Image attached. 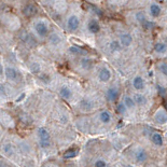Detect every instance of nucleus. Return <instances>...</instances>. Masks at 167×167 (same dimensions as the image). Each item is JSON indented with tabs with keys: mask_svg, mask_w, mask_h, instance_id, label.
Returning a JSON list of instances; mask_svg holds the SVG:
<instances>
[{
	"mask_svg": "<svg viewBox=\"0 0 167 167\" xmlns=\"http://www.w3.org/2000/svg\"><path fill=\"white\" fill-rule=\"evenodd\" d=\"M35 31L37 32L39 37H45L49 32V28H48V25L44 23V22H38V23L35 24Z\"/></svg>",
	"mask_w": 167,
	"mask_h": 167,
	"instance_id": "f257e3e1",
	"label": "nucleus"
},
{
	"mask_svg": "<svg viewBox=\"0 0 167 167\" xmlns=\"http://www.w3.org/2000/svg\"><path fill=\"white\" fill-rule=\"evenodd\" d=\"M154 121L157 124H165L167 123V112L165 109H159L154 114Z\"/></svg>",
	"mask_w": 167,
	"mask_h": 167,
	"instance_id": "f03ea898",
	"label": "nucleus"
},
{
	"mask_svg": "<svg viewBox=\"0 0 167 167\" xmlns=\"http://www.w3.org/2000/svg\"><path fill=\"white\" fill-rule=\"evenodd\" d=\"M79 25H80V21H79L78 16H76V15L69 16V19L67 21V27L70 31H76L79 28Z\"/></svg>",
	"mask_w": 167,
	"mask_h": 167,
	"instance_id": "7ed1b4c3",
	"label": "nucleus"
},
{
	"mask_svg": "<svg viewBox=\"0 0 167 167\" xmlns=\"http://www.w3.org/2000/svg\"><path fill=\"white\" fill-rule=\"evenodd\" d=\"M98 79L100 82H108L111 79V71L107 67H102L98 72Z\"/></svg>",
	"mask_w": 167,
	"mask_h": 167,
	"instance_id": "20e7f679",
	"label": "nucleus"
},
{
	"mask_svg": "<svg viewBox=\"0 0 167 167\" xmlns=\"http://www.w3.org/2000/svg\"><path fill=\"white\" fill-rule=\"evenodd\" d=\"M119 97V90L116 87H109L106 92V99L110 102H113Z\"/></svg>",
	"mask_w": 167,
	"mask_h": 167,
	"instance_id": "39448f33",
	"label": "nucleus"
},
{
	"mask_svg": "<svg viewBox=\"0 0 167 167\" xmlns=\"http://www.w3.org/2000/svg\"><path fill=\"white\" fill-rule=\"evenodd\" d=\"M135 160L137 163H144V162L148 160V153L146 152V150L144 149H138L137 151L135 152Z\"/></svg>",
	"mask_w": 167,
	"mask_h": 167,
	"instance_id": "423d86ee",
	"label": "nucleus"
},
{
	"mask_svg": "<svg viewBox=\"0 0 167 167\" xmlns=\"http://www.w3.org/2000/svg\"><path fill=\"white\" fill-rule=\"evenodd\" d=\"M79 107H80V109L82 111H91L92 109L94 108V102H92L91 99H89V98H84V99H82L80 102H79Z\"/></svg>",
	"mask_w": 167,
	"mask_h": 167,
	"instance_id": "0eeeda50",
	"label": "nucleus"
},
{
	"mask_svg": "<svg viewBox=\"0 0 167 167\" xmlns=\"http://www.w3.org/2000/svg\"><path fill=\"white\" fill-rule=\"evenodd\" d=\"M4 73H6V79L10 81H16L17 78H19V72L13 67H6Z\"/></svg>",
	"mask_w": 167,
	"mask_h": 167,
	"instance_id": "6e6552de",
	"label": "nucleus"
},
{
	"mask_svg": "<svg viewBox=\"0 0 167 167\" xmlns=\"http://www.w3.org/2000/svg\"><path fill=\"white\" fill-rule=\"evenodd\" d=\"M59 96L65 100H70L72 97V91L68 86H61L59 90Z\"/></svg>",
	"mask_w": 167,
	"mask_h": 167,
	"instance_id": "1a4fd4ad",
	"label": "nucleus"
},
{
	"mask_svg": "<svg viewBox=\"0 0 167 167\" xmlns=\"http://www.w3.org/2000/svg\"><path fill=\"white\" fill-rule=\"evenodd\" d=\"M38 137H39V141H49L51 139V136H50L49 132L47 131L43 127H40L38 129Z\"/></svg>",
	"mask_w": 167,
	"mask_h": 167,
	"instance_id": "9d476101",
	"label": "nucleus"
},
{
	"mask_svg": "<svg viewBox=\"0 0 167 167\" xmlns=\"http://www.w3.org/2000/svg\"><path fill=\"white\" fill-rule=\"evenodd\" d=\"M87 29H89V31L92 32V34H97L100 30V26L96 19H91V21L89 22V24H87Z\"/></svg>",
	"mask_w": 167,
	"mask_h": 167,
	"instance_id": "9b49d317",
	"label": "nucleus"
},
{
	"mask_svg": "<svg viewBox=\"0 0 167 167\" xmlns=\"http://www.w3.org/2000/svg\"><path fill=\"white\" fill-rule=\"evenodd\" d=\"M120 42L122 44V47H129L133 42V37L129 34H122L120 37Z\"/></svg>",
	"mask_w": 167,
	"mask_h": 167,
	"instance_id": "f8f14e48",
	"label": "nucleus"
},
{
	"mask_svg": "<svg viewBox=\"0 0 167 167\" xmlns=\"http://www.w3.org/2000/svg\"><path fill=\"white\" fill-rule=\"evenodd\" d=\"M133 86L134 89L137 90V91H141V90L144 89V80L139 76L136 77L133 80Z\"/></svg>",
	"mask_w": 167,
	"mask_h": 167,
	"instance_id": "ddd939ff",
	"label": "nucleus"
},
{
	"mask_svg": "<svg viewBox=\"0 0 167 167\" xmlns=\"http://www.w3.org/2000/svg\"><path fill=\"white\" fill-rule=\"evenodd\" d=\"M99 120H100V122L104 123V124H109V123L111 122V120H112L111 113L109 111H107V110L102 111L99 113Z\"/></svg>",
	"mask_w": 167,
	"mask_h": 167,
	"instance_id": "4468645a",
	"label": "nucleus"
},
{
	"mask_svg": "<svg viewBox=\"0 0 167 167\" xmlns=\"http://www.w3.org/2000/svg\"><path fill=\"white\" fill-rule=\"evenodd\" d=\"M151 141L153 142V144H155V146H163V137H162V135L160 133H153L152 135H151Z\"/></svg>",
	"mask_w": 167,
	"mask_h": 167,
	"instance_id": "2eb2a0df",
	"label": "nucleus"
},
{
	"mask_svg": "<svg viewBox=\"0 0 167 167\" xmlns=\"http://www.w3.org/2000/svg\"><path fill=\"white\" fill-rule=\"evenodd\" d=\"M80 65H81V67H82L83 69L89 70V69H91V68L93 67L94 61H92L91 58H87V57H83V58L81 59V61H80Z\"/></svg>",
	"mask_w": 167,
	"mask_h": 167,
	"instance_id": "dca6fc26",
	"label": "nucleus"
},
{
	"mask_svg": "<svg viewBox=\"0 0 167 167\" xmlns=\"http://www.w3.org/2000/svg\"><path fill=\"white\" fill-rule=\"evenodd\" d=\"M123 104L125 105L127 109H134L136 106V102L134 100L133 97H129V96H125L124 99H123Z\"/></svg>",
	"mask_w": 167,
	"mask_h": 167,
	"instance_id": "f3484780",
	"label": "nucleus"
},
{
	"mask_svg": "<svg viewBox=\"0 0 167 167\" xmlns=\"http://www.w3.org/2000/svg\"><path fill=\"white\" fill-rule=\"evenodd\" d=\"M37 13V9L35 6H32V4H28V6H25V9H24V14L26 15V16H31V15H35Z\"/></svg>",
	"mask_w": 167,
	"mask_h": 167,
	"instance_id": "a211bd4d",
	"label": "nucleus"
},
{
	"mask_svg": "<svg viewBox=\"0 0 167 167\" xmlns=\"http://www.w3.org/2000/svg\"><path fill=\"white\" fill-rule=\"evenodd\" d=\"M134 100H135L136 105H139V106H144L147 104V98L146 96L141 95V94H136L134 96Z\"/></svg>",
	"mask_w": 167,
	"mask_h": 167,
	"instance_id": "6ab92c4d",
	"label": "nucleus"
},
{
	"mask_svg": "<svg viewBox=\"0 0 167 167\" xmlns=\"http://www.w3.org/2000/svg\"><path fill=\"white\" fill-rule=\"evenodd\" d=\"M49 41H50V43H51V44L57 45V44H59V43H61V37H59V35H57V34H55V32H53L52 35H50Z\"/></svg>",
	"mask_w": 167,
	"mask_h": 167,
	"instance_id": "aec40b11",
	"label": "nucleus"
},
{
	"mask_svg": "<svg viewBox=\"0 0 167 167\" xmlns=\"http://www.w3.org/2000/svg\"><path fill=\"white\" fill-rule=\"evenodd\" d=\"M150 13L153 17H157L161 14V8L159 4H151L150 6Z\"/></svg>",
	"mask_w": 167,
	"mask_h": 167,
	"instance_id": "412c9836",
	"label": "nucleus"
},
{
	"mask_svg": "<svg viewBox=\"0 0 167 167\" xmlns=\"http://www.w3.org/2000/svg\"><path fill=\"white\" fill-rule=\"evenodd\" d=\"M154 50H155V52H157V53H164V52H166V50H167V45L163 42H159L155 44Z\"/></svg>",
	"mask_w": 167,
	"mask_h": 167,
	"instance_id": "4be33fe9",
	"label": "nucleus"
},
{
	"mask_svg": "<svg viewBox=\"0 0 167 167\" xmlns=\"http://www.w3.org/2000/svg\"><path fill=\"white\" fill-rule=\"evenodd\" d=\"M121 47H122V44H121V42H119V41H115L113 40L112 42L110 43V50L112 52H118L121 50Z\"/></svg>",
	"mask_w": 167,
	"mask_h": 167,
	"instance_id": "5701e85b",
	"label": "nucleus"
},
{
	"mask_svg": "<svg viewBox=\"0 0 167 167\" xmlns=\"http://www.w3.org/2000/svg\"><path fill=\"white\" fill-rule=\"evenodd\" d=\"M69 51H70V53L76 54V55H81V54H86V52L83 51L82 49H80V48H78V47H71V48H70V49H69Z\"/></svg>",
	"mask_w": 167,
	"mask_h": 167,
	"instance_id": "b1692460",
	"label": "nucleus"
},
{
	"mask_svg": "<svg viewBox=\"0 0 167 167\" xmlns=\"http://www.w3.org/2000/svg\"><path fill=\"white\" fill-rule=\"evenodd\" d=\"M76 155H77L76 149H70V150L66 151V152L64 153V157H65V159H72V157H74Z\"/></svg>",
	"mask_w": 167,
	"mask_h": 167,
	"instance_id": "393cba45",
	"label": "nucleus"
},
{
	"mask_svg": "<svg viewBox=\"0 0 167 167\" xmlns=\"http://www.w3.org/2000/svg\"><path fill=\"white\" fill-rule=\"evenodd\" d=\"M159 69H160V71L164 74V76L167 77V64L166 63H161V64H160Z\"/></svg>",
	"mask_w": 167,
	"mask_h": 167,
	"instance_id": "a878e982",
	"label": "nucleus"
},
{
	"mask_svg": "<svg viewBox=\"0 0 167 167\" xmlns=\"http://www.w3.org/2000/svg\"><path fill=\"white\" fill-rule=\"evenodd\" d=\"M126 107H125V105L123 104V102H120V104H118V106H116V111L119 112V113L123 114L125 111H126Z\"/></svg>",
	"mask_w": 167,
	"mask_h": 167,
	"instance_id": "bb28decb",
	"label": "nucleus"
},
{
	"mask_svg": "<svg viewBox=\"0 0 167 167\" xmlns=\"http://www.w3.org/2000/svg\"><path fill=\"white\" fill-rule=\"evenodd\" d=\"M136 17H137V19L140 23H144V22H146V17H144V14L142 12H138L137 14H136Z\"/></svg>",
	"mask_w": 167,
	"mask_h": 167,
	"instance_id": "cd10ccee",
	"label": "nucleus"
},
{
	"mask_svg": "<svg viewBox=\"0 0 167 167\" xmlns=\"http://www.w3.org/2000/svg\"><path fill=\"white\" fill-rule=\"evenodd\" d=\"M95 167H107V163L104 160H97L95 162Z\"/></svg>",
	"mask_w": 167,
	"mask_h": 167,
	"instance_id": "c85d7f7f",
	"label": "nucleus"
},
{
	"mask_svg": "<svg viewBox=\"0 0 167 167\" xmlns=\"http://www.w3.org/2000/svg\"><path fill=\"white\" fill-rule=\"evenodd\" d=\"M30 68H31V71L35 72V73H38L39 70H40V67H39L38 64H32V65L30 66Z\"/></svg>",
	"mask_w": 167,
	"mask_h": 167,
	"instance_id": "c756f323",
	"label": "nucleus"
},
{
	"mask_svg": "<svg viewBox=\"0 0 167 167\" xmlns=\"http://www.w3.org/2000/svg\"><path fill=\"white\" fill-rule=\"evenodd\" d=\"M39 144H40V147H42V148H48V147H50L49 141H39Z\"/></svg>",
	"mask_w": 167,
	"mask_h": 167,
	"instance_id": "7c9ffc66",
	"label": "nucleus"
},
{
	"mask_svg": "<svg viewBox=\"0 0 167 167\" xmlns=\"http://www.w3.org/2000/svg\"><path fill=\"white\" fill-rule=\"evenodd\" d=\"M157 90H159L160 94H161L162 96H164V95H165V92H166V91H165V90L163 89V87L161 86V85H157Z\"/></svg>",
	"mask_w": 167,
	"mask_h": 167,
	"instance_id": "2f4dec72",
	"label": "nucleus"
},
{
	"mask_svg": "<svg viewBox=\"0 0 167 167\" xmlns=\"http://www.w3.org/2000/svg\"><path fill=\"white\" fill-rule=\"evenodd\" d=\"M144 27H146V28H152L154 24L151 23V22H144Z\"/></svg>",
	"mask_w": 167,
	"mask_h": 167,
	"instance_id": "473e14b6",
	"label": "nucleus"
},
{
	"mask_svg": "<svg viewBox=\"0 0 167 167\" xmlns=\"http://www.w3.org/2000/svg\"><path fill=\"white\" fill-rule=\"evenodd\" d=\"M24 96H25V95H24V94H23V95H22L21 97H19V98H17V102H21V99H23V98H24Z\"/></svg>",
	"mask_w": 167,
	"mask_h": 167,
	"instance_id": "72a5a7b5",
	"label": "nucleus"
},
{
	"mask_svg": "<svg viewBox=\"0 0 167 167\" xmlns=\"http://www.w3.org/2000/svg\"><path fill=\"white\" fill-rule=\"evenodd\" d=\"M164 107H165V110L167 111V99L164 102Z\"/></svg>",
	"mask_w": 167,
	"mask_h": 167,
	"instance_id": "f704fd0d",
	"label": "nucleus"
},
{
	"mask_svg": "<svg viewBox=\"0 0 167 167\" xmlns=\"http://www.w3.org/2000/svg\"><path fill=\"white\" fill-rule=\"evenodd\" d=\"M124 167H133V166H132V165H125Z\"/></svg>",
	"mask_w": 167,
	"mask_h": 167,
	"instance_id": "c9c22d12",
	"label": "nucleus"
}]
</instances>
